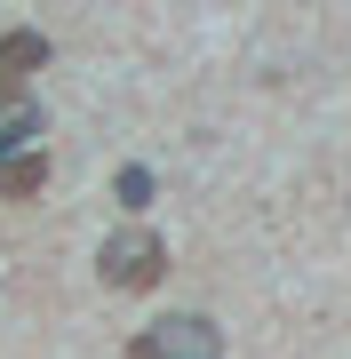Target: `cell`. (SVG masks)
I'll use <instances>...</instances> for the list:
<instances>
[{
  "label": "cell",
  "mask_w": 351,
  "mask_h": 359,
  "mask_svg": "<svg viewBox=\"0 0 351 359\" xmlns=\"http://www.w3.org/2000/svg\"><path fill=\"white\" fill-rule=\"evenodd\" d=\"M40 192H48V144L0 160V200H40Z\"/></svg>",
  "instance_id": "277c9868"
},
{
  "label": "cell",
  "mask_w": 351,
  "mask_h": 359,
  "mask_svg": "<svg viewBox=\"0 0 351 359\" xmlns=\"http://www.w3.org/2000/svg\"><path fill=\"white\" fill-rule=\"evenodd\" d=\"M40 65H48V32H40V25H8V32H0V88L32 80Z\"/></svg>",
  "instance_id": "3957f363"
},
{
  "label": "cell",
  "mask_w": 351,
  "mask_h": 359,
  "mask_svg": "<svg viewBox=\"0 0 351 359\" xmlns=\"http://www.w3.org/2000/svg\"><path fill=\"white\" fill-rule=\"evenodd\" d=\"M96 271H104V287H120V295L160 287V271H168V240H160L152 224H128V231H112V240L96 248Z\"/></svg>",
  "instance_id": "6da1fadb"
},
{
  "label": "cell",
  "mask_w": 351,
  "mask_h": 359,
  "mask_svg": "<svg viewBox=\"0 0 351 359\" xmlns=\"http://www.w3.org/2000/svg\"><path fill=\"white\" fill-rule=\"evenodd\" d=\"M40 136H48V120H40L32 104H16V112H8V136H0V160H8V152H40Z\"/></svg>",
  "instance_id": "5b68a950"
},
{
  "label": "cell",
  "mask_w": 351,
  "mask_h": 359,
  "mask_svg": "<svg viewBox=\"0 0 351 359\" xmlns=\"http://www.w3.org/2000/svg\"><path fill=\"white\" fill-rule=\"evenodd\" d=\"M112 192H120V208H128V216H144L160 184H152V168H120V184H112Z\"/></svg>",
  "instance_id": "8992f818"
},
{
  "label": "cell",
  "mask_w": 351,
  "mask_h": 359,
  "mask_svg": "<svg viewBox=\"0 0 351 359\" xmlns=\"http://www.w3.org/2000/svg\"><path fill=\"white\" fill-rule=\"evenodd\" d=\"M128 359H223V327L208 311H168L128 344Z\"/></svg>",
  "instance_id": "7a4b0ae2"
}]
</instances>
